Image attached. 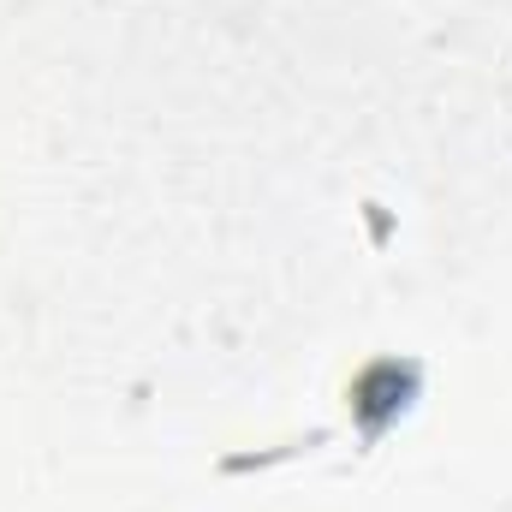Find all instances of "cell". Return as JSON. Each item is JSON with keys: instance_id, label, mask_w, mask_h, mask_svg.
I'll return each mask as SVG.
<instances>
[{"instance_id": "cell-1", "label": "cell", "mask_w": 512, "mask_h": 512, "mask_svg": "<svg viewBox=\"0 0 512 512\" xmlns=\"http://www.w3.org/2000/svg\"><path fill=\"white\" fill-rule=\"evenodd\" d=\"M411 399H417V364H370L352 387V405L364 417V441H376L399 411H411Z\"/></svg>"}]
</instances>
